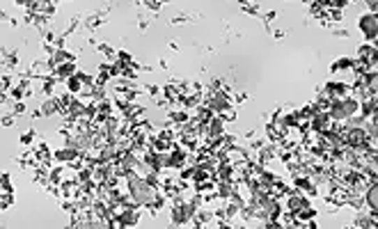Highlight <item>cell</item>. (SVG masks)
Here are the masks:
<instances>
[{"instance_id": "cell-1", "label": "cell", "mask_w": 378, "mask_h": 229, "mask_svg": "<svg viewBox=\"0 0 378 229\" xmlns=\"http://www.w3.org/2000/svg\"><path fill=\"white\" fill-rule=\"evenodd\" d=\"M367 202H369V207H372V209L376 211V214H378V186H374L372 191H369Z\"/></svg>"}]
</instances>
